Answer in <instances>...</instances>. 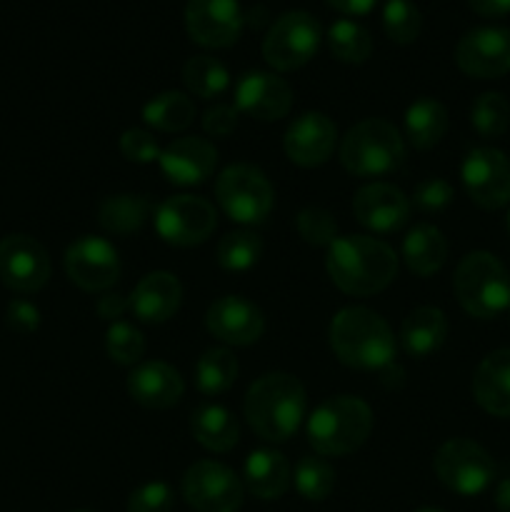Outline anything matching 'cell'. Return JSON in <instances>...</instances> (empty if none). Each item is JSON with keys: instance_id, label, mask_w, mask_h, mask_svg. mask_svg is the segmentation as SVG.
Returning a JSON list of instances; mask_svg holds the SVG:
<instances>
[{"instance_id": "cell-1", "label": "cell", "mask_w": 510, "mask_h": 512, "mask_svg": "<svg viewBox=\"0 0 510 512\" xmlns=\"http://www.w3.org/2000/svg\"><path fill=\"white\" fill-rule=\"evenodd\" d=\"M330 280L345 295L365 298L388 288L398 275V255L383 240L370 235L335 238L325 258Z\"/></svg>"}, {"instance_id": "cell-11", "label": "cell", "mask_w": 510, "mask_h": 512, "mask_svg": "<svg viewBox=\"0 0 510 512\" xmlns=\"http://www.w3.org/2000/svg\"><path fill=\"white\" fill-rule=\"evenodd\" d=\"M243 495L238 475L215 460H198L183 475V498L195 512H238Z\"/></svg>"}, {"instance_id": "cell-10", "label": "cell", "mask_w": 510, "mask_h": 512, "mask_svg": "<svg viewBox=\"0 0 510 512\" xmlns=\"http://www.w3.org/2000/svg\"><path fill=\"white\" fill-rule=\"evenodd\" d=\"M215 208L198 195H173L155 208V230L175 248H193L215 233Z\"/></svg>"}, {"instance_id": "cell-35", "label": "cell", "mask_w": 510, "mask_h": 512, "mask_svg": "<svg viewBox=\"0 0 510 512\" xmlns=\"http://www.w3.org/2000/svg\"><path fill=\"white\" fill-rule=\"evenodd\" d=\"M215 258H218L220 268L243 273V270L258 265V260L263 258V240L250 233V230H233V233L220 238L218 248H215Z\"/></svg>"}, {"instance_id": "cell-2", "label": "cell", "mask_w": 510, "mask_h": 512, "mask_svg": "<svg viewBox=\"0 0 510 512\" xmlns=\"http://www.w3.org/2000/svg\"><path fill=\"white\" fill-rule=\"evenodd\" d=\"M308 410L303 383L288 373H268L245 393L243 413L250 428L268 443H285L298 433Z\"/></svg>"}, {"instance_id": "cell-8", "label": "cell", "mask_w": 510, "mask_h": 512, "mask_svg": "<svg viewBox=\"0 0 510 512\" xmlns=\"http://www.w3.org/2000/svg\"><path fill=\"white\" fill-rule=\"evenodd\" d=\"M433 470L445 488L465 498L485 493L495 478V463L488 450L468 438H453L440 445Z\"/></svg>"}, {"instance_id": "cell-33", "label": "cell", "mask_w": 510, "mask_h": 512, "mask_svg": "<svg viewBox=\"0 0 510 512\" xmlns=\"http://www.w3.org/2000/svg\"><path fill=\"white\" fill-rule=\"evenodd\" d=\"M238 378V360L228 348H210L195 363V385L203 395H220Z\"/></svg>"}, {"instance_id": "cell-36", "label": "cell", "mask_w": 510, "mask_h": 512, "mask_svg": "<svg viewBox=\"0 0 510 512\" xmlns=\"http://www.w3.org/2000/svg\"><path fill=\"white\" fill-rule=\"evenodd\" d=\"M335 488V470L328 460L305 455L295 465V490L310 503H320L328 498Z\"/></svg>"}, {"instance_id": "cell-17", "label": "cell", "mask_w": 510, "mask_h": 512, "mask_svg": "<svg viewBox=\"0 0 510 512\" xmlns=\"http://www.w3.org/2000/svg\"><path fill=\"white\" fill-rule=\"evenodd\" d=\"M335 145H338V128L328 115L318 113V110H310V113L295 118L283 138L285 155L290 158V163L300 165V168H318V165L328 163Z\"/></svg>"}, {"instance_id": "cell-49", "label": "cell", "mask_w": 510, "mask_h": 512, "mask_svg": "<svg viewBox=\"0 0 510 512\" xmlns=\"http://www.w3.org/2000/svg\"><path fill=\"white\" fill-rule=\"evenodd\" d=\"M495 508L498 512H510V478H503L495 488Z\"/></svg>"}, {"instance_id": "cell-52", "label": "cell", "mask_w": 510, "mask_h": 512, "mask_svg": "<svg viewBox=\"0 0 510 512\" xmlns=\"http://www.w3.org/2000/svg\"><path fill=\"white\" fill-rule=\"evenodd\" d=\"M75 512H88V510H75Z\"/></svg>"}, {"instance_id": "cell-13", "label": "cell", "mask_w": 510, "mask_h": 512, "mask_svg": "<svg viewBox=\"0 0 510 512\" xmlns=\"http://www.w3.org/2000/svg\"><path fill=\"white\" fill-rule=\"evenodd\" d=\"M0 280L13 293H38L50 280V255L30 235L13 233L0 240Z\"/></svg>"}, {"instance_id": "cell-23", "label": "cell", "mask_w": 510, "mask_h": 512, "mask_svg": "<svg viewBox=\"0 0 510 512\" xmlns=\"http://www.w3.org/2000/svg\"><path fill=\"white\" fill-rule=\"evenodd\" d=\"M183 303V285L173 273L155 270L148 273L130 295V310L143 323L160 325L173 318Z\"/></svg>"}, {"instance_id": "cell-19", "label": "cell", "mask_w": 510, "mask_h": 512, "mask_svg": "<svg viewBox=\"0 0 510 512\" xmlns=\"http://www.w3.org/2000/svg\"><path fill=\"white\" fill-rule=\"evenodd\" d=\"M205 328L225 345H253L265 330L263 310L240 295H223L205 313Z\"/></svg>"}, {"instance_id": "cell-31", "label": "cell", "mask_w": 510, "mask_h": 512, "mask_svg": "<svg viewBox=\"0 0 510 512\" xmlns=\"http://www.w3.org/2000/svg\"><path fill=\"white\" fill-rule=\"evenodd\" d=\"M143 120L160 133H180L195 120V103L180 90H165L145 103Z\"/></svg>"}, {"instance_id": "cell-6", "label": "cell", "mask_w": 510, "mask_h": 512, "mask_svg": "<svg viewBox=\"0 0 510 512\" xmlns=\"http://www.w3.org/2000/svg\"><path fill=\"white\" fill-rule=\"evenodd\" d=\"M405 160L403 135L383 118L360 120L340 140V163L355 178H380Z\"/></svg>"}, {"instance_id": "cell-3", "label": "cell", "mask_w": 510, "mask_h": 512, "mask_svg": "<svg viewBox=\"0 0 510 512\" xmlns=\"http://www.w3.org/2000/svg\"><path fill=\"white\" fill-rule=\"evenodd\" d=\"M330 348L348 368L383 370L393 365L395 335L375 310L350 305L330 320Z\"/></svg>"}, {"instance_id": "cell-24", "label": "cell", "mask_w": 510, "mask_h": 512, "mask_svg": "<svg viewBox=\"0 0 510 512\" xmlns=\"http://www.w3.org/2000/svg\"><path fill=\"white\" fill-rule=\"evenodd\" d=\"M473 398L485 413L510 418V348L485 355L473 375Z\"/></svg>"}, {"instance_id": "cell-47", "label": "cell", "mask_w": 510, "mask_h": 512, "mask_svg": "<svg viewBox=\"0 0 510 512\" xmlns=\"http://www.w3.org/2000/svg\"><path fill=\"white\" fill-rule=\"evenodd\" d=\"M468 5L483 18H503L510 13V0H468Z\"/></svg>"}, {"instance_id": "cell-51", "label": "cell", "mask_w": 510, "mask_h": 512, "mask_svg": "<svg viewBox=\"0 0 510 512\" xmlns=\"http://www.w3.org/2000/svg\"><path fill=\"white\" fill-rule=\"evenodd\" d=\"M508 230H510V213H508Z\"/></svg>"}, {"instance_id": "cell-50", "label": "cell", "mask_w": 510, "mask_h": 512, "mask_svg": "<svg viewBox=\"0 0 510 512\" xmlns=\"http://www.w3.org/2000/svg\"><path fill=\"white\" fill-rule=\"evenodd\" d=\"M415 512H443V510H435V508H420V510H415Z\"/></svg>"}, {"instance_id": "cell-22", "label": "cell", "mask_w": 510, "mask_h": 512, "mask_svg": "<svg viewBox=\"0 0 510 512\" xmlns=\"http://www.w3.org/2000/svg\"><path fill=\"white\" fill-rule=\"evenodd\" d=\"M128 393L138 405L150 410H168L180 403L185 393V383L173 365L163 360H148L135 365L128 375Z\"/></svg>"}, {"instance_id": "cell-43", "label": "cell", "mask_w": 510, "mask_h": 512, "mask_svg": "<svg viewBox=\"0 0 510 512\" xmlns=\"http://www.w3.org/2000/svg\"><path fill=\"white\" fill-rule=\"evenodd\" d=\"M120 153L130 163H155L160 158V145L148 130L143 128H130L120 135Z\"/></svg>"}, {"instance_id": "cell-41", "label": "cell", "mask_w": 510, "mask_h": 512, "mask_svg": "<svg viewBox=\"0 0 510 512\" xmlns=\"http://www.w3.org/2000/svg\"><path fill=\"white\" fill-rule=\"evenodd\" d=\"M175 495L168 483H145L128 498V512H173Z\"/></svg>"}, {"instance_id": "cell-38", "label": "cell", "mask_w": 510, "mask_h": 512, "mask_svg": "<svg viewBox=\"0 0 510 512\" xmlns=\"http://www.w3.org/2000/svg\"><path fill=\"white\" fill-rule=\"evenodd\" d=\"M383 28L393 43L410 45L420 38L423 15L413 0H388L383 8Z\"/></svg>"}, {"instance_id": "cell-16", "label": "cell", "mask_w": 510, "mask_h": 512, "mask_svg": "<svg viewBox=\"0 0 510 512\" xmlns=\"http://www.w3.org/2000/svg\"><path fill=\"white\" fill-rule=\"evenodd\" d=\"M243 10L238 0H188L185 28L203 48H230L243 33Z\"/></svg>"}, {"instance_id": "cell-20", "label": "cell", "mask_w": 510, "mask_h": 512, "mask_svg": "<svg viewBox=\"0 0 510 512\" xmlns=\"http://www.w3.org/2000/svg\"><path fill=\"white\" fill-rule=\"evenodd\" d=\"M160 170L165 178L175 185H200L215 173L218 165V150L210 140L198 135H183L160 150Z\"/></svg>"}, {"instance_id": "cell-37", "label": "cell", "mask_w": 510, "mask_h": 512, "mask_svg": "<svg viewBox=\"0 0 510 512\" xmlns=\"http://www.w3.org/2000/svg\"><path fill=\"white\" fill-rule=\"evenodd\" d=\"M470 123L475 133L485 140H495L508 130L510 123V103L500 93H483L473 103L470 110Z\"/></svg>"}, {"instance_id": "cell-4", "label": "cell", "mask_w": 510, "mask_h": 512, "mask_svg": "<svg viewBox=\"0 0 510 512\" xmlns=\"http://www.w3.org/2000/svg\"><path fill=\"white\" fill-rule=\"evenodd\" d=\"M308 443L323 458L355 453L373 430V410L355 395H333L308 418Z\"/></svg>"}, {"instance_id": "cell-18", "label": "cell", "mask_w": 510, "mask_h": 512, "mask_svg": "<svg viewBox=\"0 0 510 512\" xmlns=\"http://www.w3.org/2000/svg\"><path fill=\"white\" fill-rule=\"evenodd\" d=\"M293 105V90L280 75L250 70L235 85V108L260 123L285 118Z\"/></svg>"}, {"instance_id": "cell-25", "label": "cell", "mask_w": 510, "mask_h": 512, "mask_svg": "<svg viewBox=\"0 0 510 512\" xmlns=\"http://www.w3.org/2000/svg\"><path fill=\"white\" fill-rule=\"evenodd\" d=\"M245 488L260 500H278L290 488V463L273 448H258L248 455L243 470Z\"/></svg>"}, {"instance_id": "cell-45", "label": "cell", "mask_w": 510, "mask_h": 512, "mask_svg": "<svg viewBox=\"0 0 510 512\" xmlns=\"http://www.w3.org/2000/svg\"><path fill=\"white\" fill-rule=\"evenodd\" d=\"M5 323H8V328L13 330V333H20V335L35 333V330L40 328V310L35 308L33 303H28V300L18 298L8 305Z\"/></svg>"}, {"instance_id": "cell-5", "label": "cell", "mask_w": 510, "mask_h": 512, "mask_svg": "<svg viewBox=\"0 0 510 512\" xmlns=\"http://www.w3.org/2000/svg\"><path fill=\"white\" fill-rule=\"evenodd\" d=\"M455 298L460 308L480 320H493L510 308V275L495 255L468 253L455 268Z\"/></svg>"}, {"instance_id": "cell-21", "label": "cell", "mask_w": 510, "mask_h": 512, "mask_svg": "<svg viewBox=\"0 0 510 512\" xmlns=\"http://www.w3.org/2000/svg\"><path fill=\"white\" fill-rule=\"evenodd\" d=\"M353 213L363 228L373 233H398L410 220V200L390 183H370L355 193Z\"/></svg>"}, {"instance_id": "cell-29", "label": "cell", "mask_w": 510, "mask_h": 512, "mask_svg": "<svg viewBox=\"0 0 510 512\" xmlns=\"http://www.w3.org/2000/svg\"><path fill=\"white\" fill-rule=\"evenodd\" d=\"M448 133V110L435 98H418L405 110V138L415 150H430Z\"/></svg>"}, {"instance_id": "cell-46", "label": "cell", "mask_w": 510, "mask_h": 512, "mask_svg": "<svg viewBox=\"0 0 510 512\" xmlns=\"http://www.w3.org/2000/svg\"><path fill=\"white\" fill-rule=\"evenodd\" d=\"M95 310H98V315L103 320L118 323L125 315V310H130V298H125V295L120 293H105L103 298L98 300V305H95Z\"/></svg>"}, {"instance_id": "cell-28", "label": "cell", "mask_w": 510, "mask_h": 512, "mask_svg": "<svg viewBox=\"0 0 510 512\" xmlns=\"http://www.w3.org/2000/svg\"><path fill=\"white\" fill-rule=\"evenodd\" d=\"M190 430H193V438L210 453H228L238 445L240 438L235 415L228 408L215 403H205L195 410L193 420H190Z\"/></svg>"}, {"instance_id": "cell-15", "label": "cell", "mask_w": 510, "mask_h": 512, "mask_svg": "<svg viewBox=\"0 0 510 512\" xmlns=\"http://www.w3.org/2000/svg\"><path fill=\"white\" fill-rule=\"evenodd\" d=\"M65 273L80 290L98 293L113 288L120 278V255L105 238L83 235L65 250Z\"/></svg>"}, {"instance_id": "cell-34", "label": "cell", "mask_w": 510, "mask_h": 512, "mask_svg": "<svg viewBox=\"0 0 510 512\" xmlns=\"http://www.w3.org/2000/svg\"><path fill=\"white\" fill-rule=\"evenodd\" d=\"M328 48L340 63L360 65L373 53V38L360 23L343 18L328 28Z\"/></svg>"}, {"instance_id": "cell-39", "label": "cell", "mask_w": 510, "mask_h": 512, "mask_svg": "<svg viewBox=\"0 0 510 512\" xmlns=\"http://www.w3.org/2000/svg\"><path fill=\"white\" fill-rule=\"evenodd\" d=\"M105 350L113 363L138 365L145 353V338L138 328L118 320V323H110L108 335H105Z\"/></svg>"}, {"instance_id": "cell-26", "label": "cell", "mask_w": 510, "mask_h": 512, "mask_svg": "<svg viewBox=\"0 0 510 512\" xmlns=\"http://www.w3.org/2000/svg\"><path fill=\"white\" fill-rule=\"evenodd\" d=\"M448 338V320L438 308H415L400 325V345L415 360L430 358Z\"/></svg>"}, {"instance_id": "cell-44", "label": "cell", "mask_w": 510, "mask_h": 512, "mask_svg": "<svg viewBox=\"0 0 510 512\" xmlns=\"http://www.w3.org/2000/svg\"><path fill=\"white\" fill-rule=\"evenodd\" d=\"M238 115L240 110L235 108V105H213V108L205 110L203 130L210 138H228V135H233V130L238 128Z\"/></svg>"}, {"instance_id": "cell-12", "label": "cell", "mask_w": 510, "mask_h": 512, "mask_svg": "<svg viewBox=\"0 0 510 512\" xmlns=\"http://www.w3.org/2000/svg\"><path fill=\"white\" fill-rule=\"evenodd\" d=\"M468 198L483 210H498L510 203V160L495 148H475L460 168Z\"/></svg>"}, {"instance_id": "cell-40", "label": "cell", "mask_w": 510, "mask_h": 512, "mask_svg": "<svg viewBox=\"0 0 510 512\" xmlns=\"http://www.w3.org/2000/svg\"><path fill=\"white\" fill-rule=\"evenodd\" d=\"M295 228H298V235L308 245H315V248H330L335 238H338V223H335L333 215L325 208H303L295 218Z\"/></svg>"}, {"instance_id": "cell-42", "label": "cell", "mask_w": 510, "mask_h": 512, "mask_svg": "<svg viewBox=\"0 0 510 512\" xmlns=\"http://www.w3.org/2000/svg\"><path fill=\"white\" fill-rule=\"evenodd\" d=\"M450 203H453V185L443 178H428L418 183L413 190V200H410V205L423 213H440Z\"/></svg>"}, {"instance_id": "cell-9", "label": "cell", "mask_w": 510, "mask_h": 512, "mask_svg": "<svg viewBox=\"0 0 510 512\" xmlns=\"http://www.w3.org/2000/svg\"><path fill=\"white\" fill-rule=\"evenodd\" d=\"M320 23L305 10H290L270 25L263 40V58L270 68L288 73L308 65L320 48Z\"/></svg>"}, {"instance_id": "cell-32", "label": "cell", "mask_w": 510, "mask_h": 512, "mask_svg": "<svg viewBox=\"0 0 510 512\" xmlns=\"http://www.w3.org/2000/svg\"><path fill=\"white\" fill-rule=\"evenodd\" d=\"M183 83L195 98L215 100L228 90L230 73L213 55H195V58H190L185 63Z\"/></svg>"}, {"instance_id": "cell-30", "label": "cell", "mask_w": 510, "mask_h": 512, "mask_svg": "<svg viewBox=\"0 0 510 512\" xmlns=\"http://www.w3.org/2000/svg\"><path fill=\"white\" fill-rule=\"evenodd\" d=\"M150 215L148 195L120 193L100 203L98 223L110 235H133L145 225Z\"/></svg>"}, {"instance_id": "cell-14", "label": "cell", "mask_w": 510, "mask_h": 512, "mask_svg": "<svg viewBox=\"0 0 510 512\" xmlns=\"http://www.w3.org/2000/svg\"><path fill=\"white\" fill-rule=\"evenodd\" d=\"M455 63L470 78H503L510 73V30L498 25L473 28L455 45Z\"/></svg>"}, {"instance_id": "cell-27", "label": "cell", "mask_w": 510, "mask_h": 512, "mask_svg": "<svg viewBox=\"0 0 510 512\" xmlns=\"http://www.w3.org/2000/svg\"><path fill=\"white\" fill-rule=\"evenodd\" d=\"M403 260L410 273L430 278L448 260V240L435 225H415L403 240Z\"/></svg>"}, {"instance_id": "cell-7", "label": "cell", "mask_w": 510, "mask_h": 512, "mask_svg": "<svg viewBox=\"0 0 510 512\" xmlns=\"http://www.w3.org/2000/svg\"><path fill=\"white\" fill-rule=\"evenodd\" d=\"M215 198L230 220L240 225H258L270 215L275 203L268 175L255 165H228L218 175Z\"/></svg>"}, {"instance_id": "cell-48", "label": "cell", "mask_w": 510, "mask_h": 512, "mask_svg": "<svg viewBox=\"0 0 510 512\" xmlns=\"http://www.w3.org/2000/svg\"><path fill=\"white\" fill-rule=\"evenodd\" d=\"M325 3L343 15H368L378 0H325Z\"/></svg>"}]
</instances>
